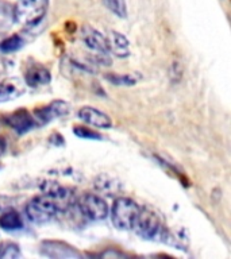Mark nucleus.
Segmentation results:
<instances>
[{"instance_id":"f257e3e1","label":"nucleus","mask_w":231,"mask_h":259,"mask_svg":"<svg viewBox=\"0 0 231 259\" xmlns=\"http://www.w3.org/2000/svg\"><path fill=\"white\" fill-rule=\"evenodd\" d=\"M62 208L48 194L36 196L26 205V216L34 224H46L60 213Z\"/></svg>"},{"instance_id":"f03ea898","label":"nucleus","mask_w":231,"mask_h":259,"mask_svg":"<svg viewBox=\"0 0 231 259\" xmlns=\"http://www.w3.org/2000/svg\"><path fill=\"white\" fill-rule=\"evenodd\" d=\"M49 0H19L14 8L16 23L31 27L44 19L48 11Z\"/></svg>"},{"instance_id":"7ed1b4c3","label":"nucleus","mask_w":231,"mask_h":259,"mask_svg":"<svg viewBox=\"0 0 231 259\" xmlns=\"http://www.w3.org/2000/svg\"><path fill=\"white\" fill-rule=\"evenodd\" d=\"M139 210L141 208L134 200L119 197L113 201L112 209H111V222L118 230H133Z\"/></svg>"},{"instance_id":"20e7f679","label":"nucleus","mask_w":231,"mask_h":259,"mask_svg":"<svg viewBox=\"0 0 231 259\" xmlns=\"http://www.w3.org/2000/svg\"><path fill=\"white\" fill-rule=\"evenodd\" d=\"M79 208L83 216L92 222L104 220L109 212L107 202L97 194H84L79 201Z\"/></svg>"},{"instance_id":"39448f33","label":"nucleus","mask_w":231,"mask_h":259,"mask_svg":"<svg viewBox=\"0 0 231 259\" xmlns=\"http://www.w3.org/2000/svg\"><path fill=\"white\" fill-rule=\"evenodd\" d=\"M134 230L137 231V234L143 239H154L158 236L161 231V223L158 219L157 213L153 210L141 209L138 214L137 220L134 223Z\"/></svg>"},{"instance_id":"423d86ee","label":"nucleus","mask_w":231,"mask_h":259,"mask_svg":"<svg viewBox=\"0 0 231 259\" xmlns=\"http://www.w3.org/2000/svg\"><path fill=\"white\" fill-rule=\"evenodd\" d=\"M80 38L83 44L92 52L97 53L99 56H108L109 49L107 44V38L101 35L96 28L91 27V26H84L81 28Z\"/></svg>"},{"instance_id":"0eeeda50","label":"nucleus","mask_w":231,"mask_h":259,"mask_svg":"<svg viewBox=\"0 0 231 259\" xmlns=\"http://www.w3.org/2000/svg\"><path fill=\"white\" fill-rule=\"evenodd\" d=\"M69 108L70 107H69L68 103H65L62 100H56L46 105V107H44V108L36 109L32 117H34L35 124L44 125L46 123H50L54 119L65 116L69 112Z\"/></svg>"},{"instance_id":"6e6552de","label":"nucleus","mask_w":231,"mask_h":259,"mask_svg":"<svg viewBox=\"0 0 231 259\" xmlns=\"http://www.w3.org/2000/svg\"><path fill=\"white\" fill-rule=\"evenodd\" d=\"M77 116L81 121H84L85 124L92 125L96 128H109L112 127V120L107 113L101 112L99 109L93 107H83L77 112Z\"/></svg>"},{"instance_id":"1a4fd4ad","label":"nucleus","mask_w":231,"mask_h":259,"mask_svg":"<svg viewBox=\"0 0 231 259\" xmlns=\"http://www.w3.org/2000/svg\"><path fill=\"white\" fill-rule=\"evenodd\" d=\"M42 254L50 258H80V252H77L73 247L68 246L64 242L46 240L41 244Z\"/></svg>"},{"instance_id":"9d476101","label":"nucleus","mask_w":231,"mask_h":259,"mask_svg":"<svg viewBox=\"0 0 231 259\" xmlns=\"http://www.w3.org/2000/svg\"><path fill=\"white\" fill-rule=\"evenodd\" d=\"M6 121L18 134H26L35 125L34 117L24 109H19V111L11 113L10 116H7Z\"/></svg>"},{"instance_id":"9b49d317","label":"nucleus","mask_w":231,"mask_h":259,"mask_svg":"<svg viewBox=\"0 0 231 259\" xmlns=\"http://www.w3.org/2000/svg\"><path fill=\"white\" fill-rule=\"evenodd\" d=\"M26 92V87L18 78H8L0 82V103L16 100Z\"/></svg>"},{"instance_id":"f8f14e48","label":"nucleus","mask_w":231,"mask_h":259,"mask_svg":"<svg viewBox=\"0 0 231 259\" xmlns=\"http://www.w3.org/2000/svg\"><path fill=\"white\" fill-rule=\"evenodd\" d=\"M109 53H113L117 57H127L130 54V42L121 32L111 31L107 38Z\"/></svg>"},{"instance_id":"ddd939ff","label":"nucleus","mask_w":231,"mask_h":259,"mask_svg":"<svg viewBox=\"0 0 231 259\" xmlns=\"http://www.w3.org/2000/svg\"><path fill=\"white\" fill-rule=\"evenodd\" d=\"M26 84L31 88H36V87H41V85H46L50 82V72L48 69L44 68V66H32L27 70L26 73Z\"/></svg>"},{"instance_id":"4468645a","label":"nucleus","mask_w":231,"mask_h":259,"mask_svg":"<svg viewBox=\"0 0 231 259\" xmlns=\"http://www.w3.org/2000/svg\"><path fill=\"white\" fill-rule=\"evenodd\" d=\"M0 227L4 231H18L23 228V220L15 210H8L0 216Z\"/></svg>"},{"instance_id":"2eb2a0df","label":"nucleus","mask_w":231,"mask_h":259,"mask_svg":"<svg viewBox=\"0 0 231 259\" xmlns=\"http://www.w3.org/2000/svg\"><path fill=\"white\" fill-rule=\"evenodd\" d=\"M95 186H96V189L100 192V193L104 194H112L117 193L118 190L121 189V184L115 180V178L109 177V176H99L96 178V181H95Z\"/></svg>"},{"instance_id":"dca6fc26","label":"nucleus","mask_w":231,"mask_h":259,"mask_svg":"<svg viewBox=\"0 0 231 259\" xmlns=\"http://www.w3.org/2000/svg\"><path fill=\"white\" fill-rule=\"evenodd\" d=\"M20 256V248L16 243L6 242L0 244V258L2 259H15Z\"/></svg>"},{"instance_id":"f3484780","label":"nucleus","mask_w":231,"mask_h":259,"mask_svg":"<svg viewBox=\"0 0 231 259\" xmlns=\"http://www.w3.org/2000/svg\"><path fill=\"white\" fill-rule=\"evenodd\" d=\"M105 6L112 14H115L119 18H126L127 16V6L126 0H104Z\"/></svg>"},{"instance_id":"a211bd4d","label":"nucleus","mask_w":231,"mask_h":259,"mask_svg":"<svg viewBox=\"0 0 231 259\" xmlns=\"http://www.w3.org/2000/svg\"><path fill=\"white\" fill-rule=\"evenodd\" d=\"M22 46H23V39H22L19 35L10 36V38L4 39L3 42L0 44V49H2V52H6V53L16 52V50H19Z\"/></svg>"},{"instance_id":"6ab92c4d","label":"nucleus","mask_w":231,"mask_h":259,"mask_svg":"<svg viewBox=\"0 0 231 259\" xmlns=\"http://www.w3.org/2000/svg\"><path fill=\"white\" fill-rule=\"evenodd\" d=\"M107 80L109 82H112L115 85H123V87H130V85H134L137 82V78L133 77L131 74H123V76H119V74H108L107 76Z\"/></svg>"},{"instance_id":"aec40b11","label":"nucleus","mask_w":231,"mask_h":259,"mask_svg":"<svg viewBox=\"0 0 231 259\" xmlns=\"http://www.w3.org/2000/svg\"><path fill=\"white\" fill-rule=\"evenodd\" d=\"M73 133L76 134L79 138H83V139H91V141H93V139H96V141L101 139L100 134L91 131V130L85 128V127H74Z\"/></svg>"},{"instance_id":"412c9836","label":"nucleus","mask_w":231,"mask_h":259,"mask_svg":"<svg viewBox=\"0 0 231 259\" xmlns=\"http://www.w3.org/2000/svg\"><path fill=\"white\" fill-rule=\"evenodd\" d=\"M6 149H7V143H6V139L0 138V157L6 153Z\"/></svg>"}]
</instances>
